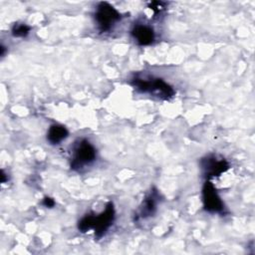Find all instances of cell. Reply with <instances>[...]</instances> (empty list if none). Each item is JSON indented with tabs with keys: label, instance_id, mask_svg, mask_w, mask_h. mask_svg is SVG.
Returning <instances> with one entry per match:
<instances>
[{
	"label": "cell",
	"instance_id": "1",
	"mask_svg": "<svg viewBox=\"0 0 255 255\" xmlns=\"http://www.w3.org/2000/svg\"><path fill=\"white\" fill-rule=\"evenodd\" d=\"M115 220V207L113 202H109L103 212L98 215L86 214L78 223V229L81 232H87L94 229L97 238L102 237L112 226Z\"/></svg>",
	"mask_w": 255,
	"mask_h": 255
},
{
	"label": "cell",
	"instance_id": "2",
	"mask_svg": "<svg viewBox=\"0 0 255 255\" xmlns=\"http://www.w3.org/2000/svg\"><path fill=\"white\" fill-rule=\"evenodd\" d=\"M131 85L141 93H148L162 100H168L174 96L173 88L160 78H139L131 80Z\"/></svg>",
	"mask_w": 255,
	"mask_h": 255
},
{
	"label": "cell",
	"instance_id": "3",
	"mask_svg": "<svg viewBox=\"0 0 255 255\" xmlns=\"http://www.w3.org/2000/svg\"><path fill=\"white\" fill-rule=\"evenodd\" d=\"M121 13L110 3L100 2L95 11V20L101 32H108L121 20Z\"/></svg>",
	"mask_w": 255,
	"mask_h": 255
},
{
	"label": "cell",
	"instance_id": "4",
	"mask_svg": "<svg viewBox=\"0 0 255 255\" xmlns=\"http://www.w3.org/2000/svg\"><path fill=\"white\" fill-rule=\"evenodd\" d=\"M97 156V150L95 146L87 139L79 140L74 149L71 160V168L79 170L85 165L92 163Z\"/></svg>",
	"mask_w": 255,
	"mask_h": 255
},
{
	"label": "cell",
	"instance_id": "5",
	"mask_svg": "<svg viewBox=\"0 0 255 255\" xmlns=\"http://www.w3.org/2000/svg\"><path fill=\"white\" fill-rule=\"evenodd\" d=\"M203 207L210 213H222L224 211V203L218 195L215 186L210 181H205L202 187Z\"/></svg>",
	"mask_w": 255,
	"mask_h": 255
},
{
	"label": "cell",
	"instance_id": "6",
	"mask_svg": "<svg viewBox=\"0 0 255 255\" xmlns=\"http://www.w3.org/2000/svg\"><path fill=\"white\" fill-rule=\"evenodd\" d=\"M200 166L204 175L209 178L221 175L229 168V163L224 158H217L215 155L209 154L201 158Z\"/></svg>",
	"mask_w": 255,
	"mask_h": 255
},
{
	"label": "cell",
	"instance_id": "7",
	"mask_svg": "<svg viewBox=\"0 0 255 255\" xmlns=\"http://www.w3.org/2000/svg\"><path fill=\"white\" fill-rule=\"evenodd\" d=\"M130 34L139 46L150 45L155 38L153 29L144 24H135L132 27Z\"/></svg>",
	"mask_w": 255,
	"mask_h": 255
},
{
	"label": "cell",
	"instance_id": "8",
	"mask_svg": "<svg viewBox=\"0 0 255 255\" xmlns=\"http://www.w3.org/2000/svg\"><path fill=\"white\" fill-rule=\"evenodd\" d=\"M158 199H159V194L157 190L152 188V190L143 199L138 211V216L140 218H146L148 216H151L156 209Z\"/></svg>",
	"mask_w": 255,
	"mask_h": 255
},
{
	"label": "cell",
	"instance_id": "9",
	"mask_svg": "<svg viewBox=\"0 0 255 255\" xmlns=\"http://www.w3.org/2000/svg\"><path fill=\"white\" fill-rule=\"evenodd\" d=\"M69 134L68 129L62 125H52L47 132V139L51 144H58Z\"/></svg>",
	"mask_w": 255,
	"mask_h": 255
},
{
	"label": "cell",
	"instance_id": "10",
	"mask_svg": "<svg viewBox=\"0 0 255 255\" xmlns=\"http://www.w3.org/2000/svg\"><path fill=\"white\" fill-rule=\"evenodd\" d=\"M31 28L24 24V23H21V24H15L12 28V35L14 37H18V38H22V37H26L29 32H30Z\"/></svg>",
	"mask_w": 255,
	"mask_h": 255
},
{
	"label": "cell",
	"instance_id": "11",
	"mask_svg": "<svg viewBox=\"0 0 255 255\" xmlns=\"http://www.w3.org/2000/svg\"><path fill=\"white\" fill-rule=\"evenodd\" d=\"M164 5H165V3H163V2L153 1V2L149 3V8L152 9L154 11V13H157V12H160L164 8Z\"/></svg>",
	"mask_w": 255,
	"mask_h": 255
},
{
	"label": "cell",
	"instance_id": "12",
	"mask_svg": "<svg viewBox=\"0 0 255 255\" xmlns=\"http://www.w3.org/2000/svg\"><path fill=\"white\" fill-rule=\"evenodd\" d=\"M42 204H43L45 207L52 208V207H54V205H55V200H54L53 198H51V197H47V196H46V197L43 199Z\"/></svg>",
	"mask_w": 255,
	"mask_h": 255
},
{
	"label": "cell",
	"instance_id": "13",
	"mask_svg": "<svg viewBox=\"0 0 255 255\" xmlns=\"http://www.w3.org/2000/svg\"><path fill=\"white\" fill-rule=\"evenodd\" d=\"M1 182L5 183L6 182V173L4 172V170L1 171Z\"/></svg>",
	"mask_w": 255,
	"mask_h": 255
},
{
	"label": "cell",
	"instance_id": "14",
	"mask_svg": "<svg viewBox=\"0 0 255 255\" xmlns=\"http://www.w3.org/2000/svg\"><path fill=\"white\" fill-rule=\"evenodd\" d=\"M0 49H1L0 55H1V56H4V54H5V47H4L3 45H1V48H0Z\"/></svg>",
	"mask_w": 255,
	"mask_h": 255
}]
</instances>
